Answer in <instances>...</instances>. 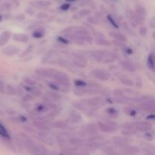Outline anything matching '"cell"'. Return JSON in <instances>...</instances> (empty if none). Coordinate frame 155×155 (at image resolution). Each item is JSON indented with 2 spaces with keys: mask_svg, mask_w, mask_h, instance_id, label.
I'll list each match as a JSON object with an SVG mask.
<instances>
[{
  "mask_svg": "<svg viewBox=\"0 0 155 155\" xmlns=\"http://www.w3.org/2000/svg\"><path fill=\"white\" fill-rule=\"evenodd\" d=\"M103 151H104L106 154H114V152H115V150H114V148H112V147H109V146L103 148Z\"/></svg>",
  "mask_w": 155,
  "mask_h": 155,
  "instance_id": "36",
  "label": "cell"
},
{
  "mask_svg": "<svg viewBox=\"0 0 155 155\" xmlns=\"http://www.w3.org/2000/svg\"><path fill=\"white\" fill-rule=\"evenodd\" d=\"M32 49H33V45H30L29 47H27V49L24 51V53H22V54H21V57H24V56H26L27 54H28L31 51Z\"/></svg>",
  "mask_w": 155,
  "mask_h": 155,
  "instance_id": "40",
  "label": "cell"
},
{
  "mask_svg": "<svg viewBox=\"0 0 155 155\" xmlns=\"http://www.w3.org/2000/svg\"><path fill=\"white\" fill-rule=\"evenodd\" d=\"M123 151L127 154H136L139 152V149L135 146H130V145H126L123 147Z\"/></svg>",
  "mask_w": 155,
  "mask_h": 155,
  "instance_id": "20",
  "label": "cell"
},
{
  "mask_svg": "<svg viewBox=\"0 0 155 155\" xmlns=\"http://www.w3.org/2000/svg\"><path fill=\"white\" fill-rule=\"evenodd\" d=\"M13 39L16 42H23V43H26L29 40L28 36L25 34H22V33H15L13 36Z\"/></svg>",
  "mask_w": 155,
  "mask_h": 155,
  "instance_id": "14",
  "label": "cell"
},
{
  "mask_svg": "<svg viewBox=\"0 0 155 155\" xmlns=\"http://www.w3.org/2000/svg\"><path fill=\"white\" fill-rule=\"evenodd\" d=\"M98 92V91L94 89V88H92V89H86V88L78 87V89H76V90H74V93L77 95H95Z\"/></svg>",
  "mask_w": 155,
  "mask_h": 155,
  "instance_id": "7",
  "label": "cell"
},
{
  "mask_svg": "<svg viewBox=\"0 0 155 155\" xmlns=\"http://www.w3.org/2000/svg\"><path fill=\"white\" fill-rule=\"evenodd\" d=\"M123 112L128 116L130 117H135L137 114V111L132 107H125L123 108Z\"/></svg>",
  "mask_w": 155,
  "mask_h": 155,
  "instance_id": "22",
  "label": "cell"
},
{
  "mask_svg": "<svg viewBox=\"0 0 155 155\" xmlns=\"http://www.w3.org/2000/svg\"><path fill=\"white\" fill-rule=\"evenodd\" d=\"M119 65L122 69H124L125 71H129V72H135L136 71V66L130 60L121 61L119 62Z\"/></svg>",
  "mask_w": 155,
  "mask_h": 155,
  "instance_id": "8",
  "label": "cell"
},
{
  "mask_svg": "<svg viewBox=\"0 0 155 155\" xmlns=\"http://www.w3.org/2000/svg\"><path fill=\"white\" fill-rule=\"evenodd\" d=\"M124 51H126V53H127V54H132V53H133V50H132L131 48H129V47H126V46L125 47Z\"/></svg>",
  "mask_w": 155,
  "mask_h": 155,
  "instance_id": "49",
  "label": "cell"
},
{
  "mask_svg": "<svg viewBox=\"0 0 155 155\" xmlns=\"http://www.w3.org/2000/svg\"><path fill=\"white\" fill-rule=\"evenodd\" d=\"M49 86H50V87L52 89H53V90H56V91L59 90V86H58L57 85H56V84H55V83H50V84H49Z\"/></svg>",
  "mask_w": 155,
  "mask_h": 155,
  "instance_id": "47",
  "label": "cell"
},
{
  "mask_svg": "<svg viewBox=\"0 0 155 155\" xmlns=\"http://www.w3.org/2000/svg\"><path fill=\"white\" fill-rule=\"evenodd\" d=\"M2 20V17H1V15H0V21H1Z\"/></svg>",
  "mask_w": 155,
  "mask_h": 155,
  "instance_id": "53",
  "label": "cell"
},
{
  "mask_svg": "<svg viewBox=\"0 0 155 155\" xmlns=\"http://www.w3.org/2000/svg\"><path fill=\"white\" fill-rule=\"evenodd\" d=\"M35 73L40 77H46V78H53L56 74V71L53 69H46V68H41V69H36Z\"/></svg>",
  "mask_w": 155,
  "mask_h": 155,
  "instance_id": "5",
  "label": "cell"
},
{
  "mask_svg": "<svg viewBox=\"0 0 155 155\" xmlns=\"http://www.w3.org/2000/svg\"><path fill=\"white\" fill-rule=\"evenodd\" d=\"M58 39H59V42H61L62 43H63V44H68V41L66 39H65V38L62 37V36H59V37H58Z\"/></svg>",
  "mask_w": 155,
  "mask_h": 155,
  "instance_id": "48",
  "label": "cell"
},
{
  "mask_svg": "<svg viewBox=\"0 0 155 155\" xmlns=\"http://www.w3.org/2000/svg\"><path fill=\"white\" fill-rule=\"evenodd\" d=\"M11 7H12V5H11L10 3H4V4L1 6V10L2 11H9V10H10Z\"/></svg>",
  "mask_w": 155,
  "mask_h": 155,
  "instance_id": "39",
  "label": "cell"
},
{
  "mask_svg": "<svg viewBox=\"0 0 155 155\" xmlns=\"http://www.w3.org/2000/svg\"><path fill=\"white\" fill-rule=\"evenodd\" d=\"M119 80L120 82H121V83H122L123 85H126V86H132L134 84L133 81H132V80H130V79L129 78H126V77H124V78H121Z\"/></svg>",
  "mask_w": 155,
  "mask_h": 155,
  "instance_id": "29",
  "label": "cell"
},
{
  "mask_svg": "<svg viewBox=\"0 0 155 155\" xmlns=\"http://www.w3.org/2000/svg\"><path fill=\"white\" fill-rule=\"evenodd\" d=\"M140 108L145 112L150 114H155V99L147 100L140 104Z\"/></svg>",
  "mask_w": 155,
  "mask_h": 155,
  "instance_id": "4",
  "label": "cell"
},
{
  "mask_svg": "<svg viewBox=\"0 0 155 155\" xmlns=\"http://www.w3.org/2000/svg\"><path fill=\"white\" fill-rule=\"evenodd\" d=\"M44 35H45V32L43 30H36L33 33L32 36L35 39H41V38L43 37Z\"/></svg>",
  "mask_w": 155,
  "mask_h": 155,
  "instance_id": "24",
  "label": "cell"
},
{
  "mask_svg": "<svg viewBox=\"0 0 155 155\" xmlns=\"http://www.w3.org/2000/svg\"><path fill=\"white\" fill-rule=\"evenodd\" d=\"M74 84L75 85V86H77L78 88L85 87V86H87L86 82H84V80H75L74 81Z\"/></svg>",
  "mask_w": 155,
  "mask_h": 155,
  "instance_id": "32",
  "label": "cell"
},
{
  "mask_svg": "<svg viewBox=\"0 0 155 155\" xmlns=\"http://www.w3.org/2000/svg\"><path fill=\"white\" fill-rule=\"evenodd\" d=\"M147 29L146 27H141L139 29V33L141 36H145L147 34Z\"/></svg>",
  "mask_w": 155,
  "mask_h": 155,
  "instance_id": "42",
  "label": "cell"
},
{
  "mask_svg": "<svg viewBox=\"0 0 155 155\" xmlns=\"http://www.w3.org/2000/svg\"><path fill=\"white\" fill-rule=\"evenodd\" d=\"M70 7H71L70 4H68V3H64V4H62L60 6V9L62 11H67L70 8Z\"/></svg>",
  "mask_w": 155,
  "mask_h": 155,
  "instance_id": "44",
  "label": "cell"
},
{
  "mask_svg": "<svg viewBox=\"0 0 155 155\" xmlns=\"http://www.w3.org/2000/svg\"><path fill=\"white\" fill-rule=\"evenodd\" d=\"M101 102V98L100 97H93V98H89V99L87 101V104L90 106V107H97L99 106V104Z\"/></svg>",
  "mask_w": 155,
  "mask_h": 155,
  "instance_id": "17",
  "label": "cell"
},
{
  "mask_svg": "<svg viewBox=\"0 0 155 155\" xmlns=\"http://www.w3.org/2000/svg\"><path fill=\"white\" fill-rule=\"evenodd\" d=\"M48 106L47 105H44V104H39L36 105V110L39 113H43V112H45L48 110Z\"/></svg>",
  "mask_w": 155,
  "mask_h": 155,
  "instance_id": "30",
  "label": "cell"
},
{
  "mask_svg": "<svg viewBox=\"0 0 155 155\" xmlns=\"http://www.w3.org/2000/svg\"><path fill=\"white\" fill-rule=\"evenodd\" d=\"M69 142H71V144H72V145H81V144L82 143V142H81V139H76V138H74V139H70Z\"/></svg>",
  "mask_w": 155,
  "mask_h": 155,
  "instance_id": "38",
  "label": "cell"
},
{
  "mask_svg": "<svg viewBox=\"0 0 155 155\" xmlns=\"http://www.w3.org/2000/svg\"><path fill=\"white\" fill-rule=\"evenodd\" d=\"M74 34H75L77 36H86V35L89 34V32H88V30H84V29H79V30H76V31L74 32Z\"/></svg>",
  "mask_w": 155,
  "mask_h": 155,
  "instance_id": "31",
  "label": "cell"
},
{
  "mask_svg": "<svg viewBox=\"0 0 155 155\" xmlns=\"http://www.w3.org/2000/svg\"><path fill=\"white\" fill-rule=\"evenodd\" d=\"M53 127L56 129H65L66 128V124L65 123L62 122V121H57V122H54L52 124Z\"/></svg>",
  "mask_w": 155,
  "mask_h": 155,
  "instance_id": "27",
  "label": "cell"
},
{
  "mask_svg": "<svg viewBox=\"0 0 155 155\" xmlns=\"http://www.w3.org/2000/svg\"><path fill=\"white\" fill-rule=\"evenodd\" d=\"M5 91L6 93L11 95H13L16 94V89H15V88L13 86H12V85H7L5 87Z\"/></svg>",
  "mask_w": 155,
  "mask_h": 155,
  "instance_id": "26",
  "label": "cell"
},
{
  "mask_svg": "<svg viewBox=\"0 0 155 155\" xmlns=\"http://www.w3.org/2000/svg\"><path fill=\"white\" fill-rule=\"evenodd\" d=\"M88 21H89V23H91V24H98V21H97V20L95 18H94V17H89V18H88Z\"/></svg>",
  "mask_w": 155,
  "mask_h": 155,
  "instance_id": "46",
  "label": "cell"
},
{
  "mask_svg": "<svg viewBox=\"0 0 155 155\" xmlns=\"http://www.w3.org/2000/svg\"><path fill=\"white\" fill-rule=\"evenodd\" d=\"M153 39H155V31L153 33Z\"/></svg>",
  "mask_w": 155,
  "mask_h": 155,
  "instance_id": "51",
  "label": "cell"
},
{
  "mask_svg": "<svg viewBox=\"0 0 155 155\" xmlns=\"http://www.w3.org/2000/svg\"><path fill=\"white\" fill-rule=\"evenodd\" d=\"M110 36H112L114 39H115L119 42H125L127 41V37L121 33H118V32H110Z\"/></svg>",
  "mask_w": 155,
  "mask_h": 155,
  "instance_id": "15",
  "label": "cell"
},
{
  "mask_svg": "<svg viewBox=\"0 0 155 155\" xmlns=\"http://www.w3.org/2000/svg\"><path fill=\"white\" fill-rule=\"evenodd\" d=\"M92 56L97 61L101 63H109L116 59V54L104 50H95L92 52Z\"/></svg>",
  "mask_w": 155,
  "mask_h": 155,
  "instance_id": "1",
  "label": "cell"
},
{
  "mask_svg": "<svg viewBox=\"0 0 155 155\" xmlns=\"http://www.w3.org/2000/svg\"><path fill=\"white\" fill-rule=\"evenodd\" d=\"M106 112L107 114H109L112 117H116L118 116V111L114 107H108L106 110Z\"/></svg>",
  "mask_w": 155,
  "mask_h": 155,
  "instance_id": "25",
  "label": "cell"
},
{
  "mask_svg": "<svg viewBox=\"0 0 155 155\" xmlns=\"http://www.w3.org/2000/svg\"><path fill=\"white\" fill-rule=\"evenodd\" d=\"M0 136L2 137L3 139H6V140L10 139V135H9V131L1 123H0Z\"/></svg>",
  "mask_w": 155,
  "mask_h": 155,
  "instance_id": "19",
  "label": "cell"
},
{
  "mask_svg": "<svg viewBox=\"0 0 155 155\" xmlns=\"http://www.w3.org/2000/svg\"><path fill=\"white\" fill-rule=\"evenodd\" d=\"M35 3H36V5L42 8L48 7L51 5V2L50 1H47V0H37V1L35 2Z\"/></svg>",
  "mask_w": 155,
  "mask_h": 155,
  "instance_id": "23",
  "label": "cell"
},
{
  "mask_svg": "<svg viewBox=\"0 0 155 155\" xmlns=\"http://www.w3.org/2000/svg\"><path fill=\"white\" fill-rule=\"evenodd\" d=\"M96 43L99 45H103V46H110L111 43L108 40H106L103 36L97 37L96 39Z\"/></svg>",
  "mask_w": 155,
  "mask_h": 155,
  "instance_id": "21",
  "label": "cell"
},
{
  "mask_svg": "<svg viewBox=\"0 0 155 155\" xmlns=\"http://www.w3.org/2000/svg\"><path fill=\"white\" fill-rule=\"evenodd\" d=\"M97 126H98V128L103 133H112V132H114V130L111 128V127L107 123H103L101 122V121H99L97 123Z\"/></svg>",
  "mask_w": 155,
  "mask_h": 155,
  "instance_id": "11",
  "label": "cell"
},
{
  "mask_svg": "<svg viewBox=\"0 0 155 155\" xmlns=\"http://www.w3.org/2000/svg\"><path fill=\"white\" fill-rule=\"evenodd\" d=\"M93 76L100 81H107L110 79V74L105 70L95 69L92 72Z\"/></svg>",
  "mask_w": 155,
  "mask_h": 155,
  "instance_id": "3",
  "label": "cell"
},
{
  "mask_svg": "<svg viewBox=\"0 0 155 155\" xmlns=\"http://www.w3.org/2000/svg\"><path fill=\"white\" fill-rule=\"evenodd\" d=\"M33 127H36V129H38L40 131H50V127H47L46 125H45L44 124L41 123L40 121H33Z\"/></svg>",
  "mask_w": 155,
  "mask_h": 155,
  "instance_id": "18",
  "label": "cell"
},
{
  "mask_svg": "<svg viewBox=\"0 0 155 155\" xmlns=\"http://www.w3.org/2000/svg\"><path fill=\"white\" fill-rule=\"evenodd\" d=\"M91 12L89 10V9H83V10H81L80 12H78V15L80 17H85L88 16V15H91Z\"/></svg>",
  "mask_w": 155,
  "mask_h": 155,
  "instance_id": "34",
  "label": "cell"
},
{
  "mask_svg": "<svg viewBox=\"0 0 155 155\" xmlns=\"http://www.w3.org/2000/svg\"><path fill=\"white\" fill-rule=\"evenodd\" d=\"M24 82L27 85V86H33L36 85V82L33 80H32V79L29 78V77H25V78L24 79Z\"/></svg>",
  "mask_w": 155,
  "mask_h": 155,
  "instance_id": "33",
  "label": "cell"
},
{
  "mask_svg": "<svg viewBox=\"0 0 155 155\" xmlns=\"http://www.w3.org/2000/svg\"><path fill=\"white\" fill-rule=\"evenodd\" d=\"M49 95H50V97L51 98H53V99L54 100H59L61 99V96L59 95H58V94L55 93V92H48Z\"/></svg>",
  "mask_w": 155,
  "mask_h": 155,
  "instance_id": "37",
  "label": "cell"
},
{
  "mask_svg": "<svg viewBox=\"0 0 155 155\" xmlns=\"http://www.w3.org/2000/svg\"><path fill=\"white\" fill-rule=\"evenodd\" d=\"M54 80L59 84L62 85L64 86H70V79L66 74L63 72H59L56 71V74L54 76Z\"/></svg>",
  "mask_w": 155,
  "mask_h": 155,
  "instance_id": "2",
  "label": "cell"
},
{
  "mask_svg": "<svg viewBox=\"0 0 155 155\" xmlns=\"http://www.w3.org/2000/svg\"><path fill=\"white\" fill-rule=\"evenodd\" d=\"M18 51H19V49H18L17 47L11 45V46L6 47V48L3 50V53L8 56H12L16 54Z\"/></svg>",
  "mask_w": 155,
  "mask_h": 155,
  "instance_id": "16",
  "label": "cell"
},
{
  "mask_svg": "<svg viewBox=\"0 0 155 155\" xmlns=\"http://www.w3.org/2000/svg\"><path fill=\"white\" fill-rule=\"evenodd\" d=\"M11 36H12V33L10 31H8V30L2 33V34L0 35V47L5 45L9 42Z\"/></svg>",
  "mask_w": 155,
  "mask_h": 155,
  "instance_id": "10",
  "label": "cell"
},
{
  "mask_svg": "<svg viewBox=\"0 0 155 155\" xmlns=\"http://www.w3.org/2000/svg\"><path fill=\"white\" fill-rule=\"evenodd\" d=\"M147 64L149 69L152 71L155 72V54L154 53H150L147 57Z\"/></svg>",
  "mask_w": 155,
  "mask_h": 155,
  "instance_id": "12",
  "label": "cell"
},
{
  "mask_svg": "<svg viewBox=\"0 0 155 155\" xmlns=\"http://www.w3.org/2000/svg\"><path fill=\"white\" fill-rule=\"evenodd\" d=\"M73 62L75 66L80 68H84L88 64L85 58L80 54H73Z\"/></svg>",
  "mask_w": 155,
  "mask_h": 155,
  "instance_id": "6",
  "label": "cell"
},
{
  "mask_svg": "<svg viewBox=\"0 0 155 155\" xmlns=\"http://www.w3.org/2000/svg\"><path fill=\"white\" fill-rule=\"evenodd\" d=\"M113 93L117 97H122L124 95V92L122 90H120V89H115Z\"/></svg>",
  "mask_w": 155,
  "mask_h": 155,
  "instance_id": "43",
  "label": "cell"
},
{
  "mask_svg": "<svg viewBox=\"0 0 155 155\" xmlns=\"http://www.w3.org/2000/svg\"><path fill=\"white\" fill-rule=\"evenodd\" d=\"M81 117L80 116V114H74L72 115V117H71V122L75 124V123H78L79 120H81Z\"/></svg>",
  "mask_w": 155,
  "mask_h": 155,
  "instance_id": "35",
  "label": "cell"
},
{
  "mask_svg": "<svg viewBox=\"0 0 155 155\" xmlns=\"http://www.w3.org/2000/svg\"><path fill=\"white\" fill-rule=\"evenodd\" d=\"M135 127L136 130H138L140 132H147L151 130V125L150 124L144 121H138L135 123Z\"/></svg>",
  "mask_w": 155,
  "mask_h": 155,
  "instance_id": "9",
  "label": "cell"
},
{
  "mask_svg": "<svg viewBox=\"0 0 155 155\" xmlns=\"http://www.w3.org/2000/svg\"><path fill=\"white\" fill-rule=\"evenodd\" d=\"M147 120H155V114H150L147 117Z\"/></svg>",
  "mask_w": 155,
  "mask_h": 155,
  "instance_id": "50",
  "label": "cell"
},
{
  "mask_svg": "<svg viewBox=\"0 0 155 155\" xmlns=\"http://www.w3.org/2000/svg\"><path fill=\"white\" fill-rule=\"evenodd\" d=\"M144 139H147V141H152L153 139V136H152L150 133H148V131L146 132L145 134L144 135Z\"/></svg>",
  "mask_w": 155,
  "mask_h": 155,
  "instance_id": "41",
  "label": "cell"
},
{
  "mask_svg": "<svg viewBox=\"0 0 155 155\" xmlns=\"http://www.w3.org/2000/svg\"><path fill=\"white\" fill-rule=\"evenodd\" d=\"M67 1H68V2H74V1H75V0H67Z\"/></svg>",
  "mask_w": 155,
  "mask_h": 155,
  "instance_id": "52",
  "label": "cell"
},
{
  "mask_svg": "<svg viewBox=\"0 0 155 155\" xmlns=\"http://www.w3.org/2000/svg\"><path fill=\"white\" fill-rule=\"evenodd\" d=\"M136 12L138 14H139V15H142V16H144V15H145V10L141 7H138V8L136 9Z\"/></svg>",
  "mask_w": 155,
  "mask_h": 155,
  "instance_id": "45",
  "label": "cell"
},
{
  "mask_svg": "<svg viewBox=\"0 0 155 155\" xmlns=\"http://www.w3.org/2000/svg\"><path fill=\"white\" fill-rule=\"evenodd\" d=\"M112 141H113L115 145H119L120 147L126 146V145H127L128 143L127 139L124 137H122V136H115V137L112 138Z\"/></svg>",
  "mask_w": 155,
  "mask_h": 155,
  "instance_id": "13",
  "label": "cell"
},
{
  "mask_svg": "<svg viewBox=\"0 0 155 155\" xmlns=\"http://www.w3.org/2000/svg\"><path fill=\"white\" fill-rule=\"evenodd\" d=\"M106 18H107V20H108V21H109V23L111 24V25L112 26V27H115V28H116V29H119V24H117L116 21H115V20H114V18H112V15H108L107 16H106Z\"/></svg>",
  "mask_w": 155,
  "mask_h": 155,
  "instance_id": "28",
  "label": "cell"
}]
</instances>
